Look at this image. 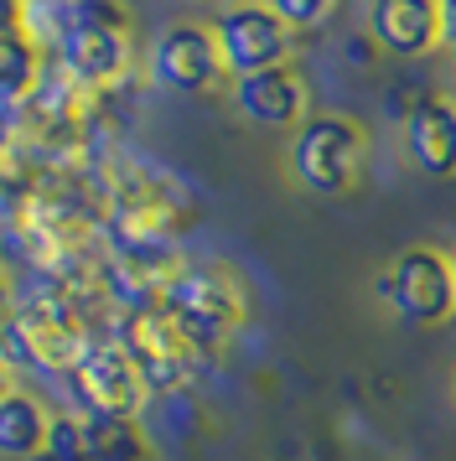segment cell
Returning a JSON list of instances; mask_svg holds the SVG:
<instances>
[{
	"label": "cell",
	"instance_id": "6da1fadb",
	"mask_svg": "<svg viewBox=\"0 0 456 461\" xmlns=\"http://www.w3.org/2000/svg\"><path fill=\"white\" fill-rule=\"evenodd\" d=\"M161 316L182 332L192 353H213L244 327V285L218 265L177 270L161 285Z\"/></svg>",
	"mask_w": 456,
	"mask_h": 461
},
{
	"label": "cell",
	"instance_id": "7a4b0ae2",
	"mask_svg": "<svg viewBox=\"0 0 456 461\" xmlns=\"http://www.w3.org/2000/svg\"><path fill=\"white\" fill-rule=\"evenodd\" d=\"M135 22L120 0H68V32L58 42L62 73L83 88H104L130 68Z\"/></svg>",
	"mask_w": 456,
	"mask_h": 461
},
{
	"label": "cell",
	"instance_id": "3957f363",
	"mask_svg": "<svg viewBox=\"0 0 456 461\" xmlns=\"http://www.w3.org/2000/svg\"><path fill=\"white\" fill-rule=\"evenodd\" d=\"M369 161V135L348 114H306L290 140V171L316 197H342L358 187Z\"/></svg>",
	"mask_w": 456,
	"mask_h": 461
},
{
	"label": "cell",
	"instance_id": "277c9868",
	"mask_svg": "<svg viewBox=\"0 0 456 461\" xmlns=\"http://www.w3.org/2000/svg\"><path fill=\"white\" fill-rule=\"evenodd\" d=\"M378 295L410 327H441L456 316V259L441 249H405L378 275Z\"/></svg>",
	"mask_w": 456,
	"mask_h": 461
},
{
	"label": "cell",
	"instance_id": "5b68a950",
	"mask_svg": "<svg viewBox=\"0 0 456 461\" xmlns=\"http://www.w3.org/2000/svg\"><path fill=\"white\" fill-rule=\"evenodd\" d=\"M73 394L83 399L88 420H135L150 389L120 342H83L73 357Z\"/></svg>",
	"mask_w": 456,
	"mask_h": 461
},
{
	"label": "cell",
	"instance_id": "8992f818",
	"mask_svg": "<svg viewBox=\"0 0 456 461\" xmlns=\"http://www.w3.org/2000/svg\"><path fill=\"white\" fill-rule=\"evenodd\" d=\"M213 37H218L228 78H249V73H265V68L290 63V47H296V32L269 11L265 0L223 5V16L213 22Z\"/></svg>",
	"mask_w": 456,
	"mask_h": 461
},
{
	"label": "cell",
	"instance_id": "52a82bcc",
	"mask_svg": "<svg viewBox=\"0 0 456 461\" xmlns=\"http://www.w3.org/2000/svg\"><path fill=\"white\" fill-rule=\"evenodd\" d=\"M150 78L166 94H207V88H218V78H228V68H223L213 26L203 22L166 26L156 37V47H150Z\"/></svg>",
	"mask_w": 456,
	"mask_h": 461
},
{
	"label": "cell",
	"instance_id": "ba28073f",
	"mask_svg": "<svg viewBox=\"0 0 456 461\" xmlns=\"http://www.w3.org/2000/svg\"><path fill=\"white\" fill-rule=\"evenodd\" d=\"M399 146L420 176L451 182L456 176V99L451 94H420L399 120Z\"/></svg>",
	"mask_w": 456,
	"mask_h": 461
},
{
	"label": "cell",
	"instance_id": "9c48e42d",
	"mask_svg": "<svg viewBox=\"0 0 456 461\" xmlns=\"http://www.w3.org/2000/svg\"><path fill=\"white\" fill-rule=\"evenodd\" d=\"M120 348L130 353V363L141 368L145 389H156V394H166V389H182L187 374H192V357H197L182 342V332H177V327L161 316V306H145V312L130 316Z\"/></svg>",
	"mask_w": 456,
	"mask_h": 461
},
{
	"label": "cell",
	"instance_id": "30bf717a",
	"mask_svg": "<svg viewBox=\"0 0 456 461\" xmlns=\"http://www.w3.org/2000/svg\"><path fill=\"white\" fill-rule=\"evenodd\" d=\"M369 42L389 58H425L441 47V0H369Z\"/></svg>",
	"mask_w": 456,
	"mask_h": 461
},
{
	"label": "cell",
	"instance_id": "8fae6325",
	"mask_svg": "<svg viewBox=\"0 0 456 461\" xmlns=\"http://www.w3.org/2000/svg\"><path fill=\"white\" fill-rule=\"evenodd\" d=\"M233 109L249 125L301 130V120H306V84H301V73L290 63L249 73V78H233Z\"/></svg>",
	"mask_w": 456,
	"mask_h": 461
},
{
	"label": "cell",
	"instance_id": "7c38bea8",
	"mask_svg": "<svg viewBox=\"0 0 456 461\" xmlns=\"http://www.w3.org/2000/svg\"><path fill=\"white\" fill-rule=\"evenodd\" d=\"M47 425H52V415L41 410V399L11 389L0 399V456L37 461L41 446H47Z\"/></svg>",
	"mask_w": 456,
	"mask_h": 461
},
{
	"label": "cell",
	"instance_id": "4fadbf2b",
	"mask_svg": "<svg viewBox=\"0 0 456 461\" xmlns=\"http://www.w3.org/2000/svg\"><path fill=\"white\" fill-rule=\"evenodd\" d=\"M16 332H21L26 353L37 357V363H68V368H73V357L83 353L78 327H73L68 316H58L52 306H37V312H26Z\"/></svg>",
	"mask_w": 456,
	"mask_h": 461
},
{
	"label": "cell",
	"instance_id": "5bb4252c",
	"mask_svg": "<svg viewBox=\"0 0 456 461\" xmlns=\"http://www.w3.org/2000/svg\"><path fill=\"white\" fill-rule=\"evenodd\" d=\"M37 84H41V47L26 32H5L0 37V104L32 99Z\"/></svg>",
	"mask_w": 456,
	"mask_h": 461
},
{
	"label": "cell",
	"instance_id": "9a60e30c",
	"mask_svg": "<svg viewBox=\"0 0 456 461\" xmlns=\"http://www.w3.org/2000/svg\"><path fill=\"white\" fill-rule=\"evenodd\" d=\"M88 461H150L135 420H88Z\"/></svg>",
	"mask_w": 456,
	"mask_h": 461
},
{
	"label": "cell",
	"instance_id": "2e32d148",
	"mask_svg": "<svg viewBox=\"0 0 456 461\" xmlns=\"http://www.w3.org/2000/svg\"><path fill=\"white\" fill-rule=\"evenodd\" d=\"M41 461H88V420L83 415H58L47 425Z\"/></svg>",
	"mask_w": 456,
	"mask_h": 461
},
{
	"label": "cell",
	"instance_id": "e0dca14e",
	"mask_svg": "<svg viewBox=\"0 0 456 461\" xmlns=\"http://www.w3.org/2000/svg\"><path fill=\"white\" fill-rule=\"evenodd\" d=\"M265 5L290 26V32H316L322 22H332V11H337L342 0H265Z\"/></svg>",
	"mask_w": 456,
	"mask_h": 461
},
{
	"label": "cell",
	"instance_id": "ac0fdd59",
	"mask_svg": "<svg viewBox=\"0 0 456 461\" xmlns=\"http://www.w3.org/2000/svg\"><path fill=\"white\" fill-rule=\"evenodd\" d=\"M441 47L456 58V0H441Z\"/></svg>",
	"mask_w": 456,
	"mask_h": 461
},
{
	"label": "cell",
	"instance_id": "d6986e66",
	"mask_svg": "<svg viewBox=\"0 0 456 461\" xmlns=\"http://www.w3.org/2000/svg\"><path fill=\"white\" fill-rule=\"evenodd\" d=\"M21 32V0H0V37Z\"/></svg>",
	"mask_w": 456,
	"mask_h": 461
},
{
	"label": "cell",
	"instance_id": "ffe728a7",
	"mask_svg": "<svg viewBox=\"0 0 456 461\" xmlns=\"http://www.w3.org/2000/svg\"><path fill=\"white\" fill-rule=\"evenodd\" d=\"M11 394V363H5V357H0V399Z\"/></svg>",
	"mask_w": 456,
	"mask_h": 461
},
{
	"label": "cell",
	"instance_id": "44dd1931",
	"mask_svg": "<svg viewBox=\"0 0 456 461\" xmlns=\"http://www.w3.org/2000/svg\"><path fill=\"white\" fill-rule=\"evenodd\" d=\"M223 5H249V0H223Z\"/></svg>",
	"mask_w": 456,
	"mask_h": 461
}]
</instances>
